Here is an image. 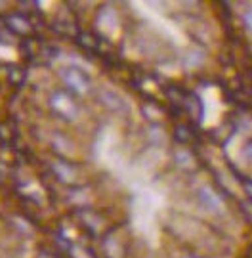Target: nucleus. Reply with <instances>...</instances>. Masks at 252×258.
<instances>
[{
  "instance_id": "20e7f679",
  "label": "nucleus",
  "mask_w": 252,
  "mask_h": 258,
  "mask_svg": "<svg viewBox=\"0 0 252 258\" xmlns=\"http://www.w3.org/2000/svg\"><path fill=\"white\" fill-rule=\"evenodd\" d=\"M241 18H243V25H244V29H246V31H248V33L252 35V8L244 10L243 16H241Z\"/></svg>"
},
{
  "instance_id": "39448f33",
  "label": "nucleus",
  "mask_w": 252,
  "mask_h": 258,
  "mask_svg": "<svg viewBox=\"0 0 252 258\" xmlns=\"http://www.w3.org/2000/svg\"><path fill=\"white\" fill-rule=\"evenodd\" d=\"M244 155H246L252 161V142L248 144V146H246V149H244Z\"/></svg>"
},
{
  "instance_id": "423d86ee",
  "label": "nucleus",
  "mask_w": 252,
  "mask_h": 258,
  "mask_svg": "<svg viewBox=\"0 0 252 258\" xmlns=\"http://www.w3.org/2000/svg\"><path fill=\"white\" fill-rule=\"evenodd\" d=\"M186 258H201V256H195V254H187Z\"/></svg>"
},
{
  "instance_id": "f257e3e1",
  "label": "nucleus",
  "mask_w": 252,
  "mask_h": 258,
  "mask_svg": "<svg viewBox=\"0 0 252 258\" xmlns=\"http://www.w3.org/2000/svg\"><path fill=\"white\" fill-rule=\"evenodd\" d=\"M197 201L201 203L203 209H206L208 212H214V214H222L225 209L224 199L216 194L210 185H201L197 189Z\"/></svg>"
},
{
  "instance_id": "7ed1b4c3",
  "label": "nucleus",
  "mask_w": 252,
  "mask_h": 258,
  "mask_svg": "<svg viewBox=\"0 0 252 258\" xmlns=\"http://www.w3.org/2000/svg\"><path fill=\"white\" fill-rule=\"evenodd\" d=\"M52 105H54V107H57L56 111L61 115V117H65V119H71V117L76 113L75 105L71 103V100L67 98L65 94H56V96L52 98Z\"/></svg>"
},
{
  "instance_id": "f03ea898",
  "label": "nucleus",
  "mask_w": 252,
  "mask_h": 258,
  "mask_svg": "<svg viewBox=\"0 0 252 258\" xmlns=\"http://www.w3.org/2000/svg\"><path fill=\"white\" fill-rule=\"evenodd\" d=\"M63 81L65 84L73 90L75 94H86L90 88V81L82 71H76V69H69L63 73Z\"/></svg>"
}]
</instances>
